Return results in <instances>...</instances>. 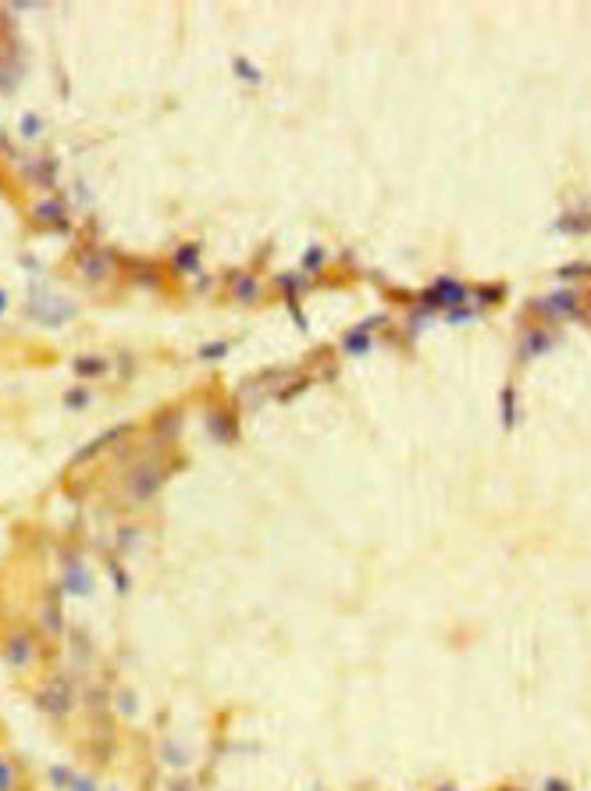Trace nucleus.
I'll list each match as a JSON object with an SVG mask.
<instances>
[{
    "label": "nucleus",
    "mask_w": 591,
    "mask_h": 791,
    "mask_svg": "<svg viewBox=\"0 0 591 791\" xmlns=\"http://www.w3.org/2000/svg\"><path fill=\"white\" fill-rule=\"evenodd\" d=\"M36 706L43 709L47 717H68L71 706H75V692H71L68 681L54 678V681H47L43 688L36 692Z\"/></svg>",
    "instance_id": "1"
},
{
    "label": "nucleus",
    "mask_w": 591,
    "mask_h": 791,
    "mask_svg": "<svg viewBox=\"0 0 591 791\" xmlns=\"http://www.w3.org/2000/svg\"><path fill=\"white\" fill-rule=\"evenodd\" d=\"M164 485V470L161 467H153V463H143V467H136L132 474H129V496L132 499H153V492Z\"/></svg>",
    "instance_id": "2"
},
{
    "label": "nucleus",
    "mask_w": 591,
    "mask_h": 791,
    "mask_svg": "<svg viewBox=\"0 0 591 791\" xmlns=\"http://www.w3.org/2000/svg\"><path fill=\"white\" fill-rule=\"evenodd\" d=\"M4 659H8L11 670H25V666L36 659V642H32V635H25V631H15V635L8 638V645H4Z\"/></svg>",
    "instance_id": "3"
},
{
    "label": "nucleus",
    "mask_w": 591,
    "mask_h": 791,
    "mask_svg": "<svg viewBox=\"0 0 591 791\" xmlns=\"http://www.w3.org/2000/svg\"><path fill=\"white\" fill-rule=\"evenodd\" d=\"M93 588V574L83 564V556H68L64 560V592L68 596H90Z\"/></svg>",
    "instance_id": "4"
},
{
    "label": "nucleus",
    "mask_w": 591,
    "mask_h": 791,
    "mask_svg": "<svg viewBox=\"0 0 591 791\" xmlns=\"http://www.w3.org/2000/svg\"><path fill=\"white\" fill-rule=\"evenodd\" d=\"M574 293H556V296H548V300H541V314H548V318H563V314H570L574 310Z\"/></svg>",
    "instance_id": "5"
},
{
    "label": "nucleus",
    "mask_w": 591,
    "mask_h": 791,
    "mask_svg": "<svg viewBox=\"0 0 591 791\" xmlns=\"http://www.w3.org/2000/svg\"><path fill=\"white\" fill-rule=\"evenodd\" d=\"M104 371H107V360H104V357H78V360H75V374H83V378L104 374Z\"/></svg>",
    "instance_id": "6"
},
{
    "label": "nucleus",
    "mask_w": 591,
    "mask_h": 791,
    "mask_svg": "<svg viewBox=\"0 0 591 791\" xmlns=\"http://www.w3.org/2000/svg\"><path fill=\"white\" fill-rule=\"evenodd\" d=\"M83 274L86 279H100V274H107V253H90L83 260Z\"/></svg>",
    "instance_id": "7"
},
{
    "label": "nucleus",
    "mask_w": 591,
    "mask_h": 791,
    "mask_svg": "<svg viewBox=\"0 0 591 791\" xmlns=\"http://www.w3.org/2000/svg\"><path fill=\"white\" fill-rule=\"evenodd\" d=\"M93 400V392L90 388H71L68 396H64V407H71V410H83L86 403Z\"/></svg>",
    "instance_id": "8"
},
{
    "label": "nucleus",
    "mask_w": 591,
    "mask_h": 791,
    "mask_svg": "<svg viewBox=\"0 0 591 791\" xmlns=\"http://www.w3.org/2000/svg\"><path fill=\"white\" fill-rule=\"evenodd\" d=\"M15 788V766L0 756V791H11Z\"/></svg>",
    "instance_id": "9"
},
{
    "label": "nucleus",
    "mask_w": 591,
    "mask_h": 791,
    "mask_svg": "<svg viewBox=\"0 0 591 791\" xmlns=\"http://www.w3.org/2000/svg\"><path fill=\"white\" fill-rule=\"evenodd\" d=\"M68 791H97V784L90 780V777H78V774H71L68 770V784H64Z\"/></svg>",
    "instance_id": "10"
},
{
    "label": "nucleus",
    "mask_w": 591,
    "mask_h": 791,
    "mask_svg": "<svg viewBox=\"0 0 591 791\" xmlns=\"http://www.w3.org/2000/svg\"><path fill=\"white\" fill-rule=\"evenodd\" d=\"M22 132H25L29 139L39 132V118H36V114H25V118H22Z\"/></svg>",
    "instance_id": "11"
},
{
    "label": "nucleus",
    "mask_w": 591,
    "mask_h": 791,
    "mask_svg": "<svg viewBox=\"0 0 591 791\" xmlns=\"http://www.w3.org/2000/svg\"><path fill=\"white\" fill-rule=\"evenodd\" d=\"M47 627H50V631H61V613H57V606H54V603L47 606Z\"/></svg>",
    "instance_id": "12"
},
{
    "label": "nucleus",
    "mask_w": 591,
    "mask_h": 791,
    "mask_svg": "<svg viewBox=\"0 0 591 791\" xmlns=\"http://www.w3.org/2000/svg\"><path fill=\"white\" fill-rule=\"evenodd\" d=\"M178 264H182V267H192V264H196V250L185 246V253H178Z\"/></svg>",
    "instance_id": "13"
},
{
    "label": "nucleus",
    "mask_w": 591,
    "mask_h": 791,
    "mask_svg": "<svg viewBox=\"0 0 591 791\" xmlns=\"http://www.w3.org/2000/svg\"><path fill=\"white\" fill-rule=\"evenodd\" d=\"M0 310H4V293H0Z\"/></svg>",
    "instance_id": "14"
}]
</instances>
